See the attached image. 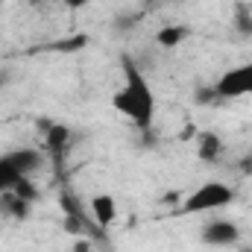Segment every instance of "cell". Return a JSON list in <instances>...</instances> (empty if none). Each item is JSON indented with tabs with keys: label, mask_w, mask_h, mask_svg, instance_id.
I'll return each mask as SVG.
<instances>
[{
	"label": "cell",
	"mask_w": 252,
	"mask_h": 252,
	"mask_svg": "<svg viewBox=\"0 0 252 252\" xmlns=\"http://www.w3.org/2000/svg\"><path fill=\"white\" fill-rule=\"evenodd\" d=\"M41 167H44V153H41V150H32V147L6 150V153L0 156V193L15 190L21 179L38 173Z\"/></svg>",
	"instance_id": "cell-2"
},
{
	"label": "cell",
	"mask_w": 252,
	"mask_h": 252,
	"mask_svg": "<svg viewBox=\"0 0 252 252\" xmlns=\"http://www.w3.org/2000/svg\"><path fill=\"white\" fill-rule=\"evenodd\" d=\"M232 27L241 38H252V0L232 3Z\"/></svg>",
	"instance_id": "cell-9"
},
{
	"label": "cell",
	"mask_w": 252,
	"mask_h": 252,
	"mask_svg": "<svg viewBox=\"0 0 252 252\" xmlns=\"http://www.w3.org/2000/svg\"><path fill=\"white\" fill-rule=\"evenodd\" d=\"M193 103H196V106H202V109L223 106V100L217 97V91H214V85H211V82H208V85H199V88H193Z\"/></svg>",
	"instance_id": "cell-12"
},
{
	"label": "cell",
	"mask_w": 252,
	"mask_h": 252,
	"mask_svg": "<svg viewBox=\"0 0 252 252\" xmlns=\"http://www.w3.org/2000/svg\"><path fill=\"white\" fill-rule=\"evenodd\" d=\"M214 91L223 103L229 100H241V97H250L252 94V62H244V64H235L229 70H223L214 82Z\"/></svg>",
	"instance_id": "cell-4"
},
{
	"label": "cell",
	"mask_w": 252,
	"mask_h": 252,
	"mask_svg": "<svg viewBox=\"0 0 252 252\" xmlns=\"http://www.w3.org/2000/svg\"><path fill=\"white\" fill-rule=\"evenodd\" d=\"M188 35H190V27H185V24H167V27H161L156 32V41L161 47H179Z\"/></svg>",
	"instance_id": "cell-10"
},
{
	"label": "cell",
	"mask_w": 252,
	"mask_h": 252,
	"mask_svg": "<svg viewBox=\"0 0 252 252\" xmlns=\"http://www.w3.org/2000/svg\"><path fill=\"white\" fill-rule=\"evenodd\" d=\"M144 3H150V6H161V3H176V0H144Z\"/></svg>",
	"instance_id": "cell-17"
},
{
	"label": "cell",
	"mask_w": 252,
	"mask_h": 252,
	"mask_svg": "<svg viewBox=\"0 0 252 252\" xmlns=\"http://www.w3.org/2000/svg\"><path fill=\"white\" fill-rule=\"evenodd\" d=\"M91 217L100 226H112L118 220V199L112 193H94L91 196Z\"/></svg>",
	"instance_id": "cell-7"
},
{
	"label": "cell",
	"mask_w": 252,
	"mask_h": 252,
	"mask_svg": "<svg viewBox=\"0 0 252 252\" xmlns=\"http://www.w3.org/2000/svg\"><path fill=\"white\" fill-rule=\"evenodd\" d=\"M67 141H70V129L64 124L47 126V150H50V153H59V156H62L64 150H67Z\"/></svg>",
	"instance_id": "cell-11"
},
{
	"label": "cell",
	"mask_w": 252,
	"mask_h": 252,
	"mask_svg": "<svg viewBox=\"0 0 252 252\" xmlns=\"http://www.w3.org/2000/svg\"><path fill=\"white\" fill-rule=\"evenodd\" d=\"M199 238L205 247H217V250H226V247H235L241 241V229L232 223V220H208L202 229H199Z\"/></svg>",
	"instance_id": "cell-5"
},
{
	"label": "cell",
	"mask_w": 252,
	"mask_h": 252,
	"mask_svg": "<svg viewBox=\"0 0 252 252\" xmlns=\"http://www.w3.org/2000/svg\"><path fill=\"white\" fill-rule=\"evenodd\" d=\"M226 153V141L217 132H199L196 135V158L205 164H217Z\"/></svg>",
	"instance_id": "cell-6"
},
{
	"label": "cell",
	"mask_w": 252,
	"mask_h": 252,
	"mask_svg": "<svg viewBox=\"0 0 252 252\" xmlns=\"http://www.w3.org/2000/svg\"><path fill=\"white\" fill-rule=\"evenodd\" d=\"M30 3H41V0H30Z\"/></svg>",
	"instance_id": "cell-18"
},
{
	"label": "cell",
	"mask_w": 252,
	"mask_h": 252,
	"mask_svg": "<svg viewBox=\"0 0 252 252\" xmlns=\"http://www.w3.org/2000/svg\"><path fill=\"white\" fill-rule=\"evenodd\" d=\"M0 88H3V76H0Z\"/></svg>",
	"instance_id": "cell-19"
},
{
	"label": "cell",
	"mask_w": 252,
	"mask_h": 252,
	"mask_svg": "<svg viewBox=\"0 0 252 252\" xmlns=\"http://www.w3.org/2000/svg\"><path fill=\"white\" fill-rule=\"evenodd\" d=\"M30 208H32V202H27L24 196H18L15 190H9V193H0V217H6V220H27L30 217Z\"/></svg>",
	"instance_id": "cell-8"
},
{
	"label": "cell",
	"mask_w": 252,
	"mask_h": 252,
	"mask_svg": "<svg viewBox=\"0 0 252 252\" xmlns=\"http://www.w3.org/2000/svg\"><path fill=\"white\" fill-rule=\"evenodd\" d=\"M73 252H91L88 241H76V244H73Z\"/></svg>",
	"instance_id": "cell-16"
},
{
	"label": "cell",
	"mask_w": 252,
	"mask_h": 252,
	"mask_svg": "<svg viewBox=\"0 0 252 252\" xmlns=\"http://www.w3.org/2000/svg\"><path fill=\"white\" fill-rule=\"evenodd\" d=\"M121 67H124V85L115 91L112 106L124 118H129L141 132H150L156 124V91L150 88L147 73L135 64L132 56H124Z\"/></svg>",
	"instance_id": "cell-1"
},
{
	"label": "cell",
	"mask_w": 252,
	"mask_h": 252,
	"mask_svg": "<svg viewBox=\"0 0 252 252\" xmlns=\"http://www.w3.org/2000/svg\"><path fill=\"white\" fill-rule=\"evenodd\" d=\"M62 3L67 6V9H82V6H88L91 0H62Z\"/></svg>",
	"instance_id": "cell-15"
},
{
	"label": "cell",
	"mask_w": 252,
	"mask_h": 252,
	"mask_svg": "<svg viewBox=\"0 0 252 252\" xmlns=\"http://www.w3.org/2000/svg\"><path fill=\"white\" fill-rule=\"evenodd\" d=\"M15 193H18V196H24L27 202H35V199L41 196V188H38V185L32 182V176H27V179H21V182H18Z\"/></svg>",
	"instance_id": "cell-13"
},
{
	"label": "cell",
	"mask_w": 252,
	"mask_h": 252,
	"mask_svg": "<svg viewBox=\"0 0 252 252\" xmlns=\"http://www.w3.org/2000/svg\"><path fill=\"white\" fill-rule=\"evenodd\" d=\"M238 173H241V176H247V179H252V150H250V153H244V156L238 158Z\"/></svg>",
	"instance_id": "cell-14"
},
{
	"label": "cell",
	"mask_w": 252,
	"mask_h": 252,
	"mask_svg": "<svg viewBox=\"0 0 252 252\" xmlns=\"http://www.w3.org/2000/svg\"><path fill=\"white\" fill-rule=\"evenodd\" d=\"M235 188L226 182H205L196 190H190L182 202V214H202V211H217L235 202Z\"/></svg>",
	"instance_id": "cell-3"
}]
</instances>
